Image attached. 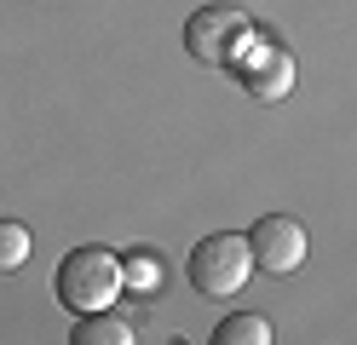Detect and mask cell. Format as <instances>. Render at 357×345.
Instances as JSON below:
<instances>
[{
    "label": "cell",
    "mask_w": 357,
    "mask_h": 345,
    "mask_svg": "<svg viewBox=\"0 0 357 345\" xmlns=\"http://www.w3.org/2000/svg\"><path fill=\"white\" fill-rule=\"evenodd\" d=\"M236 69H242V86H248L259 104H277V98H288V86H294V58H288V46H271V40H254V58L236 63Z\"/></svg>",
    "instance_id": "5b68a950"
},
{
    "label": "cell",
    "mask_w": 357,
    "mask_h": 345,
    "mask_svg": "<svg viewBox=\"0 0 357 345\" xmlns=\"http://www.w3.org/2000/svg\"><path fill=\"white\" fill-rule=\"evenodd\" d=\"M208 345H271V322H265L259 311H236V316H225L213 328Z\"/></svg>",
    "instance_id": "52a82bcc"
},
{
    "label": "cell",
    "mask_w": 357,
    "mask_h": 345,
    "mask_svg": "<svg viewBox=\"0 0 357 345\" xmlns=\"http://www.w3.org/2000/svg\"><path fill=\"white\" fill-rule=\"evenodd\" d=\"M121 276H127V282H139V288H162V259H155V253H127Z\"/></svg>",
    "instance_id": "9c48e42d"
},
{
    "label": "cell",
    "mask_w": 357,
    "mask_h": 345,
    "mask_svg": "<svg viewBox=\"0 0 357 345\" xmlns=\"http://www.w3.org/2000/svg\"><path fill=\"white\" fill-rule=\"evenodd\" d=\"M190 288L202 299H231L242 293V282L254 276V253H248V236H236V230H213V236H202L190 247Z\"/></svg>",
    "instance_id": "7a4b0ae2"
},
{
    "label": "cell",
    "mask_w": 357,
    "mask_h": 345,
    "mask_svg": "<svg viewBox=\"0 0 357 345\" xmlns=\"http://www.w3.org/2000/svg\"><path fill=\"white\" fill-rule=\"evenodd\" d=\"M305 247H311V236H305V224H300L294 213H265V219H254V230H248L254 270H271V276L300 270V265H305Z\"/></svg>",
    "instance_id": "277c9868"
},
{
    "label": "cell",
    "mask_w": 357,
    "mask_h": 345,
    "mask_svg": "<svg viewBox=\"0 0 357 345\" xmlns=\"http://www.w3.org/2000/svg\"><path fill=\"white\" fill-rule=\"evenodd\" d=\"M29 247H35L29 224L0 219V270H24V265H29Z\"/></svg>",
    "instance_id": "ba28073f"
},
{
    "label": "cell",
    "mask_w": 357,
    "mask_h": 345,
    "mask_svg": "<svg viewBox=\"0 0 357 345\" xmlns=\"http://www.w3.org/2000/svg\"><path fill=\"white\" fill-rule=\"evenodd\" d=\"M70 345H139V334H132L127 316H116V311H93V316H75Z\"/></svg>",
    "instance_id": "8992f818"
},
{
    "label": "cell",
    "mask_w": 357,
    "mask_h": 345,
    "mask_svg": "<svg viewBox=\"0 0 357 345\" xmlns=\"http://www.w3.org/2000/svg\"><path fill=\"white\" fill-rule=\"evenodd\" d=\"M121 259L109 247H75L70 259L58 265V305L75 311V316H93V311H109L121 293Z\"/></svg>",
    "instance_id": "6da1fadb"
},
{
    "label": "cell",
    "mask_w": 357,
    "mask_h": 345,
    "mask_svg": "<svg viewBox=\"0 0 357 345\" xmlns=\"http://www.w3.org/2000/svg\"><path fill=\"white\" fill-rule=\"evenodd\" d=\"M248 35H259L248 17H236L225 6H196L190 23H185V52L196 63H208V69H225V63L242 58V40Z\"/></svg>",
    "instance_id": "3957f363"
}]
</instances>
